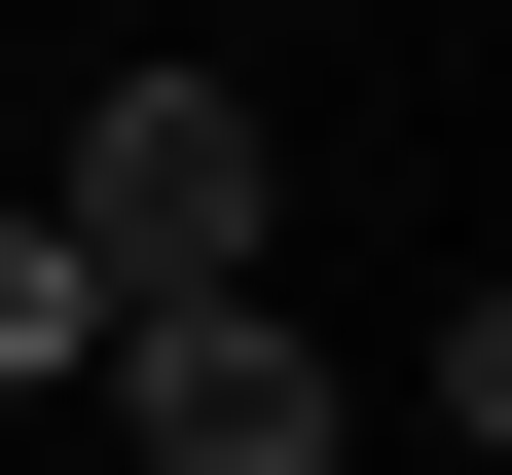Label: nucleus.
Wrapping results in <instances>:
<instances>
[{"instance_id": "nucleus-1", "label": "nucleus", "mask_w": 512, "mask_h": 475, "mask_svg": "<svg viewBox=\"0 0 512 475\" xmlns=\"http://www.w3.org/2000/svg\"><path fill=\"white\" fill-rule=\"evenodd\" d=\"M37 220L110 256V329H147V293H293V147H256L220 37H147V74L74 110V183H37Z\"/></svg>"}, {"instance_id": "nucleus-2", "label": "nucleus", "mask_w": 512, "mask_h": 475, "mask_svg": "<svg viewBox=\"0 0 512 475\" xmlns=\"http://www.w3.org/2000/svg\"><path fill=\"white\" fill-rule=\"evenodd\" d=\"M74 402H110L147 475H330V329H293V293H147Z\"/></svg>"}, {"instance_id": "nucleus-3", "label": "nucleus", "mask_w": 512, "mask_h": 475, "mask_svg": "<svg viewBox=\"0 0 512 475\" xmlns=\"http://www.w3.org/2000/svg\"><path fill=\"white\" fill-rule=\"evenodd\" d=\"M74 366H110V256L37 220V183H0V402H74Z\"/></svg>"}, {"instance_id": "nucleus-4", "label": "nucleus", "mask_w": 512, "mask_h": 475, "mask_svg": "<svg viewBox=\"0 0 512 475\" xmlns=\"http://www.w3.org/2000/svg\"><path fill=\"white\" fill-rule=\"evenodd\" d=\"M439 439H512V293H476V329H439Z\"/></svg>"}]
</instances>
